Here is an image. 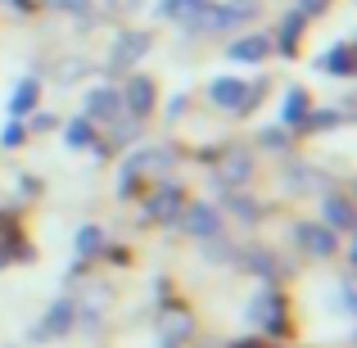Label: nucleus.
Here are the masks:
<instances>
[{"instance_id":"obj_1","label":"nucleus","mask_w":357,"mask_h":348,"mask_svg":"<svg viewBox=\"0 0 357 348\" xmlns=\"http://www.w3.org/2000/svg\"><path fill=\"white\" fill-rule=\"evenodd\" d=\"M208 96H213V105H222V109H244L249 100H258V91H249L244 82H236V77H218L208 86Z\"/></svg>"},{"instance_id":"obj_2","label":"nucleus","mask_w":357,"mask_h":348,"mask_svg":"<svg viewBox=\"0 0 357 348\" xmlns=\"http://www.w3.org/2000/svg\"><path fill=\"white\" fill-rule=\"evenodd\" d=\"M249 14H258V0H227L222 9H213V14H208V27H213V32H227V27L244 23Z\"/></svg>"},{"instance_id":"obj_3","label":"nucleus","mask_w":357,"mask_h":348,"mask_svg":"<svg viewBox=\"0 0 357 348\" xmlns=\"http://www.w3.org/2000/svg\"><path fill=\"white\" fill-rule=\"evenodd\" d=\"M145 50H149V36H145V32H122L114 59H109V68H127V63L136 59V54H145Z\"/></svg>"},{"instance_id":"obj_4","label":"nucleus","mask_w":357,"mask_h":348,"mask_svg":"<svg viewBox=\"0 0 357 348\" xmlns=\"http://www.w3.org/2000/svg\"><path fill=\"white\" fill-rule=\"evenodd\" d=\"M127 105H131V114H149V105H154V82L136 77L127 86Z\"/></svg>"},{"instance_id":"obj_5","label":"nucleus","mask_w":357,"mask_h":348,"mask_svg":"<svg viewBox=\"0 0 357 348\" xmlns=\"http://www.w3.org/2000/svg\"><path fill=\"white\" fill-rule=\"evenodd\" d=\"M321 213H326V222H331L335 231H349V227H353V209H349L344 199H335V195H326Z\"/></svg>"},{"instance_id":"obj_6","label":"nucleus","mask_w":357,"mask_h":348,"mask_svg":"<svg viewBox=\"0 0 357 348\" xmlns=\"http://www.w3.org/2000/svg\"><path fill=\"white\" fill-rule=\"evenodd\" d=\"M262 54H267V41H262V36H244V41H236L231 45V59H240V63H258Z\"/></svg>"},{"instance_id":"obj_7","label":"nucleus","mask_w":357,"mask_h":348,"mask_svg":"<svg viewBox=\"0 0 357 348\" xmlns=\"http://www.w3.org/2000/svg\"><path fill=\"white\" fill-rule=\"evenodd\" d=\"M298 240H303L307 244V249H312V253H331L335 249V240H331V227H298Z\"/></svg>"},{"instance_id":"obj_8","label":"nucleus","mask_w":357,"mask_h":348,"mask_svg":"<svg viewBox=\"0 0 357 348\" xmlns=\"http://www.w3.org/2000/svg\"><path fill=\"white\" fill-rule=\"evenodd\" d=\"M321 68H326V73H340V77H344V73L353 68V50H349V45H335V50L321 59Z\"/></svg>"},{"instance_id":"obj_9","label":"nucleus","mask_w":357,"mask_h":348,"mask_svg":"<svg viewBox=\"0 0 357 348\" xmlns=\"http://www.w3.org/2000/svg\"><path fill=\"white\" fill-rule=\"evenodd\" d=\"M190 231H195V235H213V231H218V218H213L208 204H199V209L190 213Z\"/></svg>"},{"instance_id":"obj_10","label":"nucleus","mask_w":357,"mask_h":348,"mask_svg":"<svg viewBox=\"0 0 357 348\" xmlns=\"http://www.w3.org/2000/svg\"><path fill=\"white\" fill-rule=\"evenodd\" d=\"M86 109H91V114H114V109H118V96H114V91H91V100H86Z\"/></svg>"},{"instance_id":"obj_11","label":"nucleus","mask_w":357,"mask_h":348,"mask_svg":"<svg viewBox=\"0 0 357 348\" xmlns=\"http://www.w3.org/2000/svg\"><path fill=\"white\" fill-rule=\"evenodd\" d=\"M68 326H73V303H59V308H54L50 317H45L41 335H45V331H68Z\"/></svg>"},{"instance_id":"obj_12","label":"nucleus","mask_w":357,"mask_h":348,"mask_svg":"<svg viewBox=\"0 0 357 348\" xmlns=\"http://www.w3.org/2000/svg\"><path fill=\"white\" fill-rule=\"evenodd\" d=\"M280 308H276V298L271 294H262V298H253V308H249V321H271Z\"/></svg>"},{"instance_id":"obj_13","label":"nucleus","mask_w":357,"mask_h":348,"mask_svg":"<svg viewBox=\"0 0 357 348\" xmlns=\"http://www.w3.org/2000/svg\"><path fill=\"white\" fill-rule=\"evenodd\" d=\"M176 204H181V195H176V190H163L154 204H149V218H167V213H172Z\"/></svg>"},{"instance_id":"obj_14","label":"nucleus","mask_w":357,"mask_h":348,"mask_svg":"<svg viewBox=\"0 0 357 348\" xmlns=\"http://www.w3.org/2000/svg\"><path fill=\"white\" fill-rule=\"evenodd\" d=\"M32 100H36V82H23V86L14 91V100H9V109L23 114V109H32Z\"/></svg>"},{"instance_id":"obj_15","label":"nucleus","mask_w":357,"mask_h":348,"mask_svg":"<svg viewBox=\"0 0 357 348\" xmlns=\"http://www.w3.org/2000/svg\"><path fill=\"white\" fill-rule=\"evenodd\" d=\"M303 109H307V96H303V91H289V96H285V122H298Z\"/></svg>"},{"instance_id":"obj_16","label":"nucleus","mask_w":357,"mask_h":348,"mask_svg":"<svg viewBox=\"0 0 357 348\" xmlns=\"http://www.w3.org/2000/svg\"><path fill=\"white\" fill-rule=\"evenodd\" d=\"M298 27H303V18H285V27H280V45H285V50H289V45H294L298 41Z\"/></svg>"},{"instance_id":"obj_17","label":"nucleus","mask_w":357,"mask_h":348,"mask_svg":"<svg viewBox=\"0 0 357 348\" xmlns=\"http://www.w3.org/2000/svg\"><path fill=\"white\" fill-rule=\"evenodd\" d=\"M63 136H68V145H86V140H91V127H86V122H73Z\"/></svg>"},{"instance_id":"obj_18","label":"nucleus","mask_w":357,"mask_h":348,"mask_svg":"<svg viewBox=\"0 0 357 348\" xmlns=\"http://www.w3.org/2000/svg\"><path fill=\"white\" fill-rule=\"evenodd\" d=\"M96 244H100L96 227H86V231H82V240H77V249H82V253H91V249H96Z\"/></svg>"},{"instance_id":"obj_19","label":"nucleus","mask_w":357,"mask_h":348,"mask_svg":"<svg viewBox=\"0 0 357 348\" xmlns=\"http://www.w3.org/2000/svg\"><path fill=\"white\" fill-rule=\"evenodd\" d=\"M54 5H63V9H68V5H73V9H82L86 0H54Z\"/></svg>"}]
</instances>
